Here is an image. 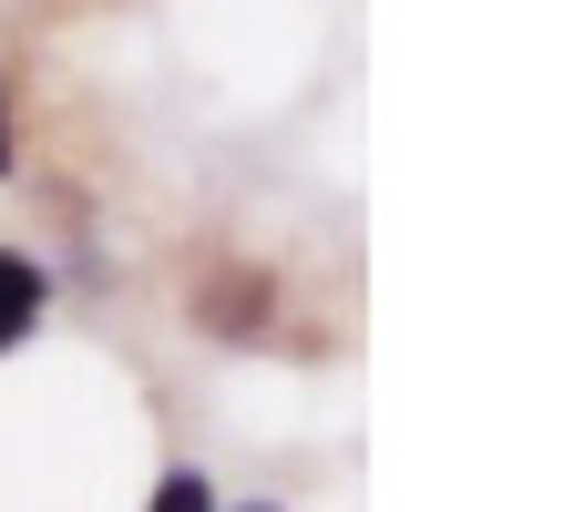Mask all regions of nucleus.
Listing matches in <instances>:
<instances>
[{
	"label": "nucleus",
	"mask_w": 564,
	"mask_h": 512,
	"mask_svg": "<svg viewBox=\"0 0 564 512\" xmlns=\"http://www.w3.org/2000/svg\"><path fill=\"white\" fill-rule=\"evenodd\" d=\"M31 318H42V266H31V257H0V349H21Z\"/></svg>",
	"instance_id": "obj_1"
},
{
	"label": "nucleus",
	"mask_w": 564,
	"mask_h": 512,
	"mask_svg": "<svg viewBox=\"0 0 564 512\" xmlns=\"http://www.w3.org/2000/svg\"><path fill=\"white\" fill-rule=\"evenodd\" d=\"M144 512H216V492H206V471H164Z\"/></svg>",
	"instance_id": "obj_2"
},
{
	"label": "nucleus",
	"mask_w": 564,
	"mask_h": 512,
	"mask_svg": "<svg viewBox=\"0 0 564 512\" xmlns=\"http://www.w3.org/2000/svg\"><path fill=\"white\" fill-rule=\"evenodd\" d=\"M0 175H11V113H0Z\"/></svg>",
	"instance_id": "obj_3"
},
{
	"label": "nucleus",
	"mask_w": 564,
	"mask_h": 512,
	"mask_svg": "<svg viewBox=\"0 0 564 512\" xmlns=\"http://www.w3.org/2000/svg\"><path fill=\"white\" fill-rule=\"evenodd\" d=\"M247 512H278V502H247Z\"/></svg>",
	"instance_id": "obj_4"
}]
</instances>
